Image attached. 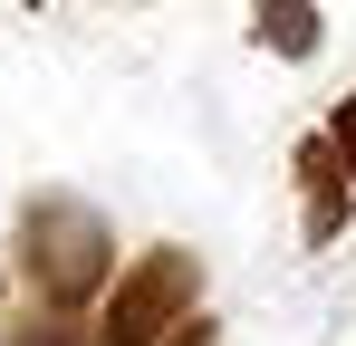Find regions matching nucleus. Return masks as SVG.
Segmentation results:
<instances>
[{"mask_svg": "<svg viewBox=\"0 0 356 346\" xmlns=\"http://www.w3.org/2000/svg\"><path fill=\"white\" fill-rule=\"evenodd\" d=\"M250 29L280 58H318V0H250Z\"/></svg>", "mask_w": 356, "mask_h": 346, "instance_id": "nucleus-4", "label": "nucleus"}, {"mask_svg": "<svg viewBox=\"0 0 356 346\" xmlns=\"http://www.w3.org/2000/svg\"><path fill=\"white\" fill-rule=\"evenodd\" d=\"M337 222H347V164L318 135V145H298V231L308 240H337Z\"/></svg>", "mask_w": 356, "mask_h": 346, "instance_id": "nucleus-3", "label": "nucleus"}, {"mask_svg": "<svg viewBox=\"0 0 356 346\" xmlns=\"http://www.w3.org/2000/svg\"><path fill=\"white\" fill-rule=\"evenodd\" d=\"M154 346H222V337H212V318H183L174 337H154Z\"/></svg>", "mask_w": 356, "mask_h": 346, "instance_id": "nucleus-7", "label": "nucleus"}, {"mask_svg": "<svg viewBox=\"0 0 356 346\" xmlns=\"http://www.w3.org/2000/svg\"><path fill=\"white\" fill-rule=\"evenodd\" d=\"M0 346H97V327H67V308H39V318H10Z\"/></svg>", "mask_w": 356, "mask_h": 346, "instance_id": "nucleus-5", "label": "nucleus"}, {"mask_svg": "<svg viewBox=\"0 0 356 346\" xmlns=\"http://www.w3.org/2000/svg\"><path fill=\"white\" fill-rule=\"evenodd\" d=\"M19 270L39 288V308H77V298H106L116 279V240L87 202H29L19 222Z\"/></svg>", "mask_w": 356, "mask_h": 346, "instance_id": "nucleus-1", "label": "nucleus"}, {"mask_svg": "<svg viewBox=\"0 0 356 346\" xmlns=\"http://www.w3.org/2000/svg\"><path fill=\"white\" fill-rule=\"evenodd\" d=\"M327 145H337V164H347V192H356V97L327 115Z\"/></svg>", "mask_w": 356, "mask_h": 346, "instance_id": "nucleus-6", "label": "nucleus"}, {"mask_svg": "<svg viewBox=\"0 0 356 346\" xmlns=\"http://www.w3.org/2000/svg\"><path fill=\"white\" fill-rule=\"evenodd\" d=\"M193 298H202V260L193 250H135L116 279H106V298H97V346H154L174 337L183 318H193Z\"/></svg>", "mask_w": 356, "mask_h": 346, "instance_id": "nucleus-2", "label": "nucleus"}]
</instances>
